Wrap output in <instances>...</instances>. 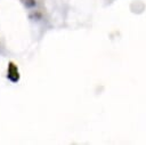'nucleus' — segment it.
<instances>
[{
	"label": "nucleus",
	"mask_w": 146,
	"mask_h": 145,
	"mask_svg": "<svg viewBox=\"0 0 146 145\" xmlns=\"http://www.w3.org/2000/svg\"><path fill=\"white\" fill-rule=\"evenodd\" d=\"M7 79L9 81H11L13 83H16L19 81L21 79V74L18 71L17 65L14 62H9L8 63V69H7Z\"/></svg>",
	"instance_id": "obj_1"
},
{
	"label": "nucleus",
	"mask_w": 146,
	"mask_h": 145,
	"mask_svg": "<svg viewBox=\"0 0 146 145\" xmlns=\"http://www.w3.org/2000/svg\"><path fill=\"white\" fill-rule=\"evenodd\" d=\"M21 1L26 8H34L36 6V1L35 0H21Z\"/></svg>",
	"instance_id": "obj_2"
}]
</instances>
